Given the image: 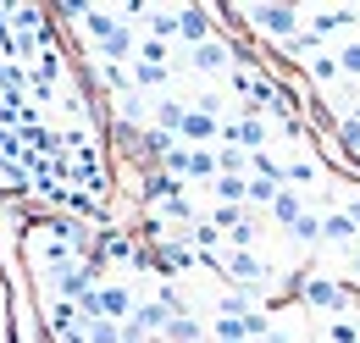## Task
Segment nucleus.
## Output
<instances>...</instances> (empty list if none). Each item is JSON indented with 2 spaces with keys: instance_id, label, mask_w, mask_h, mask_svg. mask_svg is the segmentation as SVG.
Wrapping results in <instances>:
<instances>
[{
  "instance_id": "f257e3e1",
  "label": "nucleus",
  "mask_w": 360,
  "mask_h": 343,
  "mask_svg": "<svg viewBox=\"0 0 360 343\" xmlns=\"http://www.w3.org/2000/svg\"><path fill=\"white\" fill-rule=\"evenodd\" d=\"M200 260H205V266H217L227 283H233V288H244V294H261V288L271 283V266L255 255V250H227V255H200Z\"/></svg>"
},
{
  "instance_id": "f03ea898",
  "label": "nucleus",
  "mask_w": 360,
  "mask_h": 343,
  "mask_svg": "<svg viewBox=\"0 0 360 343\" xmlns=\"http://www.w3.org/2000/svg\"><path fill=\"white\" fill-rule=\"evenodd\" d=\"M238 22L271 34L277 44H288L300 28H305V11H300V6H238Z\"/></svg>"
},
{
  "instance_id": "7ed1b4c3",
  "label": "nucleus",
  "mask_w": 360,
  "mask_h": 343,
  "mask_svg": "<svg viewBox=\"0 0 360 343\" xmlns=\"http://www.w3.org/2000/svg\"><path fill=\"white\" fill-rule=\"evenodd\" d=\"M300 299L311 304V310H321V316H333V321H338V316H349V310H360L355 294H349L338 277H321V271H311V283H305V294H300Z\"/></svg>"
},
{
  "instance_id": "20e7f679",
  "label": "nucleus",
  "mask_w": 360,
  "mask_h": 343,
  "mask_svg": "<svg viewBox=\"0 0 360 343\" xmlns=\"http://www.w3.org/2000/svg\"><path fill=\"white\" fill-rule=\"evenodd\" d=\"M178 39L194 50V44H211L217 39V11L205 6H178Z\"/></svg>"
},
{
  "instance_id": "39448f33",
  "label": "nucleus",
  "mask_w": 360,
  "mask_h": 343,
  "mask_svg": "<svg viewBox=\"0 0 360 343\" xmlns=\"http://www.w3.org/2000/svg\"><path fill=\"white\" fill-rule=\"evenodd\" d=\"M222 144L244 150V155H261L266 150V122L261 117H233V122H222Z\"/></svg>"
},
{
  "instance_id": "423d86ee",
  "label": "nucleus",
  "mask_w": 360,
  "mask_h": 343,
  "mask_svg": "<svg viewBox=\"0 0 360 343\" xmlns=\"http://www.w3.org/2000/svg\"><path fill=\"white\" fill-rule=\"evenodd\" d=\"M183 117H188V100H178V94H155V100H150V128L155 133H172V138H178Z\"/></svg>"
},
{
  "instance_id": "0eeeda50",
  "label": "nucleus",
  "mask_w": 360,
  "mask_h": 343,
  "mask_svg": "<svg viewBox=\"0 0 360 343\" xmlns=\"http://www.w3.org/2000/svg\"><path fill=\"white\" fill-rule=\"evenodd\" d=\"M167 321H172V310H167L161 299H139L134 316H128V327H134L139 338H161V332H167Z\"/></svg>"
},
{
  "instance_id": "6e6552de",
  "label": "nucleus",
  "mask_w": 360,
  "mask_h": 343,
  "mask_svg": "<svg viewBox=\"0 0 360 343\" xmlns=\"http://www.w3.org/2000/svg\"><path fill=\"white\" fill-rule=\"evenodd\" d=\"M305 28L327 44V39H338V34H349V28H360V11H311Z\"/></svg>"
},
{
  "instance_id": "1a4fd4ad",
  "label": "nucleus",
  "mask_w": 360,
  "mask_h": 343,
  "mask_svg": "<svg viewBox=\"0 0 360 343\" xmlns=\"http://www.w3.org/2000/svg\"><path fill=\"white\" fill-rule=\"evenodd\" d=\"M188 67H194V72H233V44H222V39L194 44V50H188Z\"/></svg>"
},
{
  "instance_id": "9d476101",
  "label": "nucleus",
  "mask_w": 360,
  "mask_h": 343,
  "mask_svg": "<svg viewBox=\"0 0 360 343\" xmlns=\"http://www.w3.org/2000/svg\"><path fill=\"white\" fill-rule=\"evenodd\" d=\"M139 22H144V39H161V44L178 39V6H172V11H167V6H155V11L144 6V17H139Z\"/></svg>"
},
{
  "instance_id": "9b49d317",
  "label": "nucleus",
  "mask_w": 360,
  "mask_h": 343,
  "mask_svg": "<svg viewBox=\"0 0 360 343\" xmlns=\"http://www.w3.org/2000/svg\"><path fill=\"white\" fill-rule=\"evenodd\" d=\"M122 22H128L122 11H94V6H89V17H84L78 28H84V39H89V50H94V44H105V39H111V34L122 28Z\"/></svg>"
},
{
  "instance_id": "f8f14e48",
  "label": "nucleus",
  "mask_w": 360,
  "mask_h": 343,
  "mask_svg": "<svg viewBox=\"0 0 360 343\" xmlns=\"http://www.w3.org/2000/svg\"><path fill=\"white\" fill-rule=\"evenodd\" d=\"M321 244H338V250H349V244H360V227H355L344 211H327V216H321Z\"/></svg>"
},
{
  "instance_id": "ddd939ff",
  "label": "nucleus",
  "mask_w": 360,
  "mask_h": 343,
  "mask_svg": "<svg viewBox=\"0 0 360 343\" xmlns=\"http://www.w3.org/2000/svg\"><path fill=\"white\" fill-rule=\"evenodd\" d=\"M161 343H211V338H205L200 316H172V321H167V332H161Z\"/></svg>"
},
{
  "instance_id": "4468645a",
  "label": "nucleus",
  "mask_w": 360,
  "mask_h": 343,
  "mask_svg": "<svg viewBox=\"0 0 360 343\" xmlns=\"http://www.w3.org/2000/svg\"><path fill=\"white\" fill-rule=\"evenodd\" d=\"M94 78H100V89H105V94H117V100H122V94H139L128 67H111V61H100V67H94Z\"/></svg>"
},
{
  "instance_id": "2eb2a0df",
  "label": "nucleus",
  "mask_w": 360,
  "mask_h": 343,
  "mask_svg": "<svg viewBox=\"0 0 360 343\" xmlns=\"http://www.w3.org/2000/svg\"><path fill=\"white\" fill-rule=\"evenodd\" d=\"M255 310V294H244V288H227V294H217V316H227V321H244Z\"/></svg>"
},
{
  "instance_id": "dca6fc26",
  "label": "nucleus",
  "mask_w": 360,
  "mask_h": 343,
  "mask_svg": "<svg viewBox=\"0 0 360 343\" xmlns=\"http://www.w3.org/2000/svg\"><path fill=\"white\" fill-rule=\"evenodd\" d=\"M271 216H277V221H283V233H288V227L305 216V194H300V188H283V194H277V205H271Z\"/></svg>"
},
{
  "instance_id": "f3484780",
  "label": "nucleus",
  "mask_w": 360,
  "mask_h": 343,
  "mask_svg": "<svg viewBox=\"0 0 360 343\" xmlns=\"http://www.w3.org/2000/svg\"><path fill=\"white\" fill-rule=\"evenodd\" d=\"M211 194H217V205H244L250 200V177H217Z\"/></svg>"
},
{
  "instance_id": "a211bd4d",
  "label": "nucleus",
  "mask_w": 360,
  "mask_h": 343,
  "mask_svg": "<svg viewBox=\"0 0 360 343\" xmlns=\"http://www.w3.org/2000/svg\"><path fill=\"white\" fill-rule=\"evenodd\" d=\"M288 244H300V250H311V244H321V216L305 211L294 227H288Z\"/></svg>"
},
{
  "instance_id": "6ab92c4d",
  "label": "nucleus",
  "mask_w": 360,
  "mask_h": 343,
  "mask_svg": "<svg viewBox=\"0 0 360 343\" xmlns=\"http://www.w3.org/2000/svg\"><path fill=\"white\" fill-rule=\"evenodd\" d=\"M316 161H305V155H294V161H288V167H283V188H311L316 183Z\"/></svg>"
},
{
  "instance_id": "aec40b11",
  "label": "nucleus",
  "mask_w": 360,
  "mask_h": 343,
  "mask_svg": "<svg viewBox=\"0 0 360 343\" xmlns=\"http://www.w3.org/2000/svg\"><path fill=\"white\" fill-rule=\"evenodd\" d=\"M188 177L217 183V177H222V167H217V150H188Z\"/></svg>"
},
{
  "instance_id": "412c9836",
  "label": "nucleus",
  "mask_w": 360,
  "mask_h": 343,
  "mask_svg": "<svg viewBox=\"0 0 360 343\" xmlns=\"http://www.w3.org/2000/svg\"><path fill=\"white\" fill-rule=\"evenodd\" d=\"M277 194H283V183H271V177H250V200H244V205H250V211H255V205H277Z\"/></svg>"
},
{
  "instance_id": "4be33fe9",
  "label": "nucleus",
  "mask_w": 360,
  "mask_h": 343,
  "mask_svg": "<svg viewBox=\"0 0 360 343\" xmlns=\"http://www.w3.org/2000/svg\"><path fill=\"white\" fill-rule=\"evenodd\" d=\"M128 72H134V89H139V94H144V89H161V84H167V67H150V61H134Z\"/></svg>"
},
{
  "instance_id": "5701e85b",
  "label": "nucleus",
  "mask_w": 360,
  "mask_h": 343,
  "mask_svg": "<svg viewBox=\"0 0 360 343\" xmlns=\"http://www.w3.org/2000/svg\"><path fill=\"white\" fill-rule=\"evenodd\" d=\"M139 61H150V67H167V61H172V44L144 39V34H139Z\"/></svg>"
},
{
  "instance_id": "b1692460",
  "label": "nucleus",
  "mask_w": 360,
  "mask_h": 343,
  "mask_svg": "<svg viewBox=\"0 0 360 343\" xmlns=\"http://www.w3.org/2000/svg\"><path fill=\"white\" fill-rule=\"evenodd\" d=\"M311 78H316V84H338V78H344L338 56H316V61H311Z\"/></svg>"
},
{
  "instance_id": "393cba45",
  "label": "nucleus",
  "mask_w": 360,
  "mask_h": 343,
  "mask_svg": "<svg viewBox=\"0 0 360 343\" xmlns=\"http://www.w3.org/2000/svg\"><path fill=\"white\" fill-rule=\"evenodd\" d=\"M338 56V67H344V78H360V39H349V44H338L333 50Z\"/></svg>"
},
{
  "instance_id": "a878e982",
  "label": "nucleus",
  "mask_w": 360,
  "mask_h": 343,
  "mask_svg": "<svg viewBox=\"0 0 360 343\" xmlns=\"http://www.w3.org/2000/svg\"><path fill=\"white\" fill-rule=\"evenodd\" d=\"M327 338L333 343H360V327L349 321V316H338V321H327Z\"/></svg>"
},
{
  "instance_id": "bb28decb",
  "label": "nucleus",
  "mask_w": 360,
  "mask_h": 343,
  "mask_svg": "<svg viewBox=\"0 0 360 343\" xmlns=\"http://www.w3.org/2000/svg\"><path fill=\"white\" fill-rule=\"evenodd\" d=\"M84 332H89V343H122V327H117V321H89Z\"/></svg>"
},
{
  "instance_id": "cd10ccee",
  "label": "nucleus",
  "mask_w": 360,
  "mask_h": 343,
  "mask_svg": "<svg viewBox=\"0 0 360 343\" xmlns=\"http://www.w3.org/2000/svg\"><path fill=\"white\" fill-rule=\"evenodd\" d=\"M244 338V321H227V316H217V343H238Z\"/></svg>"
},
{
  "instance_id": "c85d7f7f",
  "label": "nucleus",
  "mask_w": 360,
  "mask_h": 343,
  "mask_svg": "<svg viewBox=\"0 0 360 343\" xmlns=\"http://www.w3.org/2000/svg\"><path fill=\"white\" fill-rule=\"evenodd\" d=\"M344 216H349V221L360 227V200H349V205H344Z\"/></svg>"
},
{
  "instance_id": "c756f323",
  "label": "nucleus",
  "mask_w": 360,
  "mask_h": 343,
  "mask_svg": "<svg viewBox=\"0 0 360 343\" xmlns=\"http://www.w3.org/2000/svg\"><path fill=\"white\" fill-rule=\"evenodd\" d=\"M349 266H355V277H360V250H355V260H349Z\"/></svg>"
}]
</instances>
